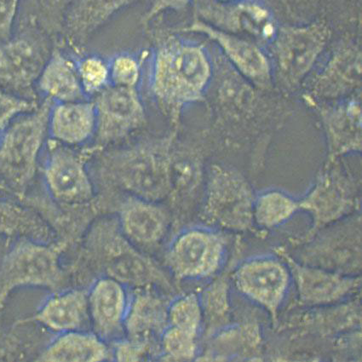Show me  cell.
Here are the masks:
<instances>
[{"instance_id": "6da1fadb", "label": "cell", "mask_w": 362, "mask_h": 362, "mask_svg": "<svg viewBox=\"0 0 362 362\" xmlns=\"http://www.w3.org/2000/svg\"><path fill=\"white\" fill-rule=\"evenodd\" d=\"M122 234L118 218H103L87 230L83 243V257L104 273L127 286L145 288L172 285L158 266L137 250Z\"/></svg>"}, {"instance_id": "7a4b0ae2", "label": "cell", "mask_w": 362, "mask_h": 362, "mask_svg": "<svg viewBox=\"0 0 362 362\" xmlns=\"http://www.w3.org/2000/svg\"><path fill=\"white\" fill-rule=\"evenodd\" d=\"M209 57L199 45L170 39L153 56L151 86L157 98L173 107L199 101L209 85Z\"/></svg>"}, {"instance_id": "3957f363", "label": "cell", "mask_w": 362, "mask_h": 362, "mask_svg": "<svg viewBox=\"0 0 362 362\" xmlns=\"http://www.w3.org/2000/svg\"><path fill=\"white\" fill-rule=\"evenodd\" d=\"M47 99L36 110L20 116L0 134V182L18 201L35 181L47 141L49 111Z\"/></svg>"}, {"instance_id": "277c9868", "label": "cell", "mask_w": 362, "mask_h": 362, "mask_svg": "<svg viewBox=\"0 0 362 362\" xmlns=\"http://www.w3.org/2000/svg\"><path fill=\"white\" fill-rule=\"evenodd\" d=\"M64 247L59 243L21 237L7 243L0 260V312L16 291L64 289L68 273L62 264Z\"/></svg>"}, {"instance_id": "5b68a950", "label": "cell", "mask_w": 362, "mask_h": 362, "mask_svg": "<svg viewBox=\"0 0 362 362\" xmlns=\"http://www.w3.org/2000/svg\"><path fill=\"white\" fill-rule=\"evenodd\" d=\"M361 185L335 161L328 162L317 180L299 202V210L310 214L312 226L301 237L289 240L294 247L309 240L322 228L355 214L361 206Z\"/></svg>"}, {"instance_id": "8992f818", "label": "cell", "mask_w": 362, "mask_h": 362, "mask_svg": "<svg viewBox=\"0 0 362 362\" xmlns=\"http://www.w3.org/2000/svg\"><path fill=\"white\" fill-rule=\"evenodd\" d=\"M228 240L221 231L207 227L179 233L165 253V264L175 280L202 281L221 272L228 256Z\"/></svg>"}, {"instance_id": "52a82bcc", "label": "cell", "mask_w": 362, "mask_h": 362, "mask_svg": "<svg viewBox=\"0 0 362 362\" xmlns=\"http://www.w3.org/2000/svg\"><path fill=\"white\" fill-rule=\"evenodd\" d=\"M255 199L252 186L243 175L215 166L208 179L202 218L228 232L252 231Z\"/></svg>"}, {"instance_id": "ba28073f", "label": "cell", "mask_w": 362, "mask_h": 362, "mask_svg": "<svg viewBox=\"0 0 362 362\" xmlns=\"http://www.w3.org/2000/svg\"><path fill=\"white\" fill-rule=\"evenodd\" d=\"M293 248L298 261L345 276H361V218L352 214L322 228L309 240Z\"/></svg>"}, {"instance_id": "9c48e42d", "label": "cell", "mask_w": 362, "mask_h": 362, "mask_svg": "<svg viewBox=\"0 0 362 362\" xmlns=\"http://www.w3.org/2000/svg\"><path fill=\"white\" fill-rule=\"evenodd\" d=\"M230 279L241 296L268 314L274 329L293 284L285 262L276 255L249 257L235 265Z\"/></svg>"}, {"instance_id": "30bf717a", "label": "cell", "mask_w": 362, "mask_h": 362, "mask_svg": "<svg viewBox=\"0 0 362 362\" xmlns=\"http://www.w3.org/2000/svg\"><path fill=\"white\" fill-rule=\"evenodd\" d=\"M285 262L296 288V305L314 308L336 305L361 293V276H345L298 261L285 247L274 249Z\"/></svg>"}, {"instance_id": "8fae6325", "label": "cell", "mask_w": 362, "mask_h": 362, "mask_svg": "<svg viewBox=\"0 0 362 362\" xmlns=\"http://www.w3.org/2000/svg\"><path fill=\"white\" fill-rule=\"evenodd\" d=\"M361 293L336 305L303 308L279 319L274 331L286 332L291 341L306 338L334 340L361 328Z\"/></svg>"}, {"instance_id": "7c38bea8", "label": "cell", "mask_w": 362, "mask_h": 362, "mask_svg": "<svg viewBox=\"0 0 362 362\" xmlns=\"http://www.w3.org/2000/svg\"><path fill=\"white\" fill-rule=\"evenodd\" d=\"M329 39V28L322 23L278 29L273 53L281 81L289 86L298 85L313 68Z\"/></svg>"}, {"instance_id": "4fadbf2b", "label": "cell", "mask_w": 362, "mask_h": 362, "mask_svg": "<svg viewBox=\"0 0 362 362\" xmlns=\"http://www.w3.org/2000/svg\"><path fill=\"white\" fill-rule=\"evenodd\" d=\"M44 168V180L53 202L62 206H85L93 201V180L82 156L66 145L53 141Z\"/></svg>"}, {"instance_id": "5bb4252c", "label": "cell", "mask_w": 362, "mask_h": 362, "mask_svg": "<svg viewBox=\"0 0 362 362\" xmlns=\"http://www.w3.org/2000/svg\"><path fill=\"white\" fill-rule=\"evenodd\" d=\"M199 21L233 35H247L257 40H273L276 21L268 9L255 2L223 3L218 0H195Z\"/></svg>"}, {"instance_id": "9a60e30c", "label": "cell", "mask_w": 362, "mask_h": 362, "mask_svg": "<svg viewBox=\"0 0 362 362\" xmlns=\"http://www.w3.org/2000/svg\"><path fill=\"white\" fill-rule=\"evenodd\" d=\"M97 131L100 141H115L136 130L145 119V112L136 87L110 85L97 95Z\"/></svg>"}, {"instance_id": "2e32d148", "label": "cell", "mask_w": 362, "mask_h": 362, "mask_svg": "<svg viewBox=\"0 0 362 362\" xmlns=\"http://www.w3.org/2000/svg\"><path fill=\"white\" fill-rule=\"evenodd\" d=\"M130 302L123 283L108 276L97 279L88 289L90 330L107 343L122 339Z\"/></svg>"}, {"instance_id": "e0dca14e", "label": "cell", "mask_w": 362, "mask_h": 362, "mask_svg": "<svg viewBox=\"0 0 362 362\" xmlns=\"http://www.w3.org/2000/svg\"><path fill=\"white\" fill-rule=\"evenodd\" d=\"M16 322L36 323L56 334L90 330L88 290L74 287L52 292L32 317Z\"/></svg>"}, {"instance_id": "ac0fdd59", "label": "cell", "mask_w": 362, "mask_h": 362, "mask_svg": "<svg viewBox=\"0 0 362 362\" xmlns=\"http://www.w3.org/2000/svg\"><path fill=\"white\" fill-rule=\"evenodd\" d=\"M122 234L139 249H153L168 235L170 218L157 202L134 197L122 204L118 216Z\"/></svg>"}, {"instance_id": "d6986e66", "label": "cell", "mask_w": 362, "mask_h": 362, "mask_svg": "<svg viewBox=\"0 0 362 362\" xmlns=\"http://www.w3.org/2000/svg\"><path fill=\"white\" fill-rule=\"evenodd\" d=\"M48 58L40 45L31 40L4 41L0 45V89L19 95L27 93L36 84Z\"/></svg>"}, {"instance_id": "ffe728a7", "label": "cell", "mask_w": 362, "mask_h": 362, "mask_svg": "<svg viewBox=\"0 0 362 362\" xmlns=\"http://www.w3.org/2000/svg\"><path fill=\"white\" fill-rule=\"evenodd\" d=\"M185 31L202 33L215 41L235 69L259 86H267L272 80V68L267 57L252 41L240 35L218 30L202 21L186 28Z\"/></svg>"}, {"instance_id": "44dd1931", "label": "cell", "mask_w": 362, "mask_h": 362, "mask_svg": "<svg viewBox=\"0 0 362 362\" xmlns=\"http://www.w3.org/2000/svg\"><path fill=\"white\" fill-rule=\"evenodd\" d=\"M206 360H264L265 343L263 331L255 315L233 322L210 337Z\"/></svg>"}, {"instance_id": "7402d4cb", "label": "cell", "mask_w": 362, "mask_h": 362, "mask_svg": "<svg viewBox=\"0 0 362 362\" xmlns=\"http://www.w3.org/2000/svg\"><path fill=\"white\" fill-rule=\"evenodd\" d=\"M97 131V111L94 102L53 103L49 111V139L66 146L84 144Z\"/></svg>"}, {"instance_id": "603a6c76", "label": "cell", "mask_w": 362, "mask_h": 362, "mask_svg": "<svg viewBox=\"0 0 362 362\" xmlns=\"http://www.w3.org/2000/svg\"><path fill=\"white\" fill-rule=\"evenodd\" d=\"M169 303L148 291H140L131 296L130 306L124 322L126 339L144 344L156 352L162 334L168 326Z\"/></svg>"}, {"instance_id": "cb8c5ba5", "label": "cell", "mask_w": 362, "mask_h": 362, "mask_svg": "<svg viewBox=\"0 0 362 362\" xmlns=\"http://www.w3.org/2000/svg\"><path fill=\"white\" fill-rule=\"evenodd\" d=\"M120 179L134 197L157 202L172 191V173L163 159L151 155L132 158L123 165Z\"/></svg>"}, {"instance_id": "d4e9b609", "label": "cell", "mask_w": 362, "mask_h": 362, "mask_svg": "<svg viewBox=\"0 0 362 362\" xmlns=\"http://www.w3.org/2000/svg\"><path fill=\"white\" fill-rule=\"evenodd\" d=\"M107 343L91 330L57 334L38 354V361L90 362L110 360Z\"/></svg>"}, {"instance_id": "484cf974", "label": "cell", "mask_w": 362, "mask_h": 362, "mask_svg": "<svg viewBox=\"0 0 362 362\" xmlns=\"http://www.w3.org/2000/svg\"><path fill=\"white\" fill-rule=\"evenodd\" d=\"M243 249V243L237 240L228 270L216 276L202 294H199L203 311V329H206L207 337L215 334L233 323L230 273Z\"/></svg>"}, {"instance_id": "4316f807", "label": "cell", "mask_w": 362, "mask_h": 362, "mask_svg": "<svg viewBox=\"0 0 362 362\" xmlns=\"http://www.w3.org/2000/svg\"><path fill=\"white\" fill-rule=\"evenodd\" d=\"M361 54L356 45H347L336 52L316 78L314 91L322 98H337L361 84Z\"/></svg>"}, {"instance_id": "83f0119b", "label": "cell", "mask_w": 362, "mask_h": 362, "mask_svg": "<svg viewBox=\"0 0 362 362\" xmlns=\"http://www.w3.org/2000/svg\"><path fill=\"white\" fill-rule=\"evenodd\" d=\"M40 93L52 103L86 100L77 64L59 51L53 52L36 82Z\"/></svg>"}, {"instance_id": "f1b7e54d", "label": "cell", "mask_w": 362, "mask_h": 362, "mask_svg": "<svg viewBox=\"0 0 362 362\" xmlns=\"http://www.w3.org/2000/svg\"><path fill=\"white\" fill-rule=\"evenodd\" d=\"M0 236L10 241L28 238L52 243V231L41 216L18 199L0 197Z\"/></svg>"}, {"instance_id": "f546056e", "label": "cell", "mask_w": 362, "mask_h": 362, "mask_svg": "<svg viewBox=\"0 0 362 362\" xmlns=\"http://www.w3.org/2000/svg\"><path fill=\"white\" fill-rule=\"evenodd\" d=\"M327 139L334 157L361 149V107L359 102L343 104L324 115Z\"/></svg>"}, {"instance_id": "4dcf8cb0", "label": "cell", "mask_w": 362, "mask_h": 362, "mask_svg": "<svg viewBox=\"0 0 362 362\" xmlns=\"http://www.w3.org/2000/svg\"><path fill=\"white\" fill-rule=\"evenodd\" d=\"M135 0H74L66 16V27L78 40L86 38L122 8Z\"/></svg>"}, {"instance_id": "1f68e13d", "label": "cell", "mask_w": 362, "mask_h": 362, "mask_svg": "<svg viewBox=\"0 0 362 362\" xmlns=\"http://www.w3.org/2000/svg\"><path fill=\"white\" fill-rule=\"evenodd\" d=\"M299 210V202L280 190H268L255 197L253 222L263 230L283 226Z\"/></svg>"}, {"instance_id": "d6a6232c", "label": "cell", "mask_w": 362, "mask_h": 362, "mask_svg": "<svg viewBox=\"0 0 362 362\" xmlns=\"http://www.w3.org/2000/svg\"><path fill=\"white\" fill-rule=\"evenodd\" d=\"M168 326L188 332L199 338L204 325L199 295L189 293L173 299L168 308Z\"/></svg>"}, {"instance_id": "836d02e7", "label": "cell", "mask_w": 362, "mask_h": 362, "mask_svg": "<svg viewBox=\"0 0 362 362\" xmlns=\"http://www.w3.org/2000/svg\"><path fill=\"white\" fill-rule=\"evenodd\" d=\"M160 356L165 361H189L199 356V337L168 326L160 339Z\"/></svg>"}, {"instance_id": "e575fe53", "label": "cell", "mask_w": 362, "mask_h": 362, "mask_svg": "<svg viewBox=\"0 0 362 362\" xmlns=\"http://www.w3.org/2000/svg\"><path fill=\"white\" fill-rule=\"evenodd\" d=\"M78 78L86 98L97 95L110 85V64L98 57L83 58L77 64Z\"/></svg>"}, {"instance_id": "d590c367", "label": "cell", "mask_w": 362, "mask_h": 362, "mask_svg": "<svg viewBox=\"0 0 362 362\" xmlns=\"http://www.w3.org/2000/svg\"><path fill=\"white\" fill-rule=\"evenodd\" d=\"M38 107L32 99L0 89V134L15 119L30 113Z\"/></svg>"}, {"instance_id": "8d00e7d4", "label": "cell", "mask_w": 362, "mask_h": 362, "mask_svg": "<svg viewBox=\"0 0 362 362\" xmlns=\"http://www.w3.org/2000/svg\"><path fill=\"white\" fill-rule=\"evenodd\" d=\"M141 68L139 61L130 55L115 57L110 64V85L136 87L139 82Z\"/></svg>"}, {"instance_id": "74e56055", "label": "cell", "mask_w": 362, "mask_h": 362, "mask_svg": "<svg viewBox=\"0 0 362 362\" xmlns=\"http://www.w3.org/2000/svg\"><path fill=\"white\" fill-rule=\"evenodd\" d=\"M155 352L151 348L127 339L116 341L114 349L115 360L120 361H136L147 359Z\"/></svg>"}, {"instance_id": "f35d334b", "label": "cell", "mask_w": 362, "mask_h": 362, "mask_svg": "<svg viewBox=\"0 0 362 362\" xmlns=\"http://www.w3.org/2000/svg\"><path fill=\"white\" fill-rule=\"evenodd\" d=\"M21 0H0V40L11 39Z\"/></svg>"}, {"instance_id": "ab89813d", "label": "cell", "mask_w": 362, "mask_h": 362, "mask_svg": "<svg viewBox=\"0 0 362 362\" xmlns=\"http://www.w3.org/2000/svg\"><path fill=\"white\" fill-rule=\"evenodd\" d=\"M192 0H153L151 8L144 14L143 23H148L165 11H180L189 5Z\"/></svg>"}, {"instance_id": "60d3db41", "label": "cell", "mask_w": 362, "mask_h": 362, "mask_svg": "<svg viewBox=\"0 0 362 362\" xmlns=\"http://www.w3.org/2000/svg\"><path fill=\"white\" fill-rule=\"evenodd\" d=\"M0 194H9L8 190L6 189V187L4 186L1 182H0Z\"/></svg>"}, {"instance_id": "b9f144b4", "label": "cell", "mask_w": 362, "mask_h": 362, "mask_svg": "<svg viewBox=\"0 0 362 362\" xmlns=\"http://www.w3.org/2000/svg\"><path fill=\"white\" fill-rule=\"evenodd\" d=\"M218 1L223 2V3H236V2L245 1V0H218Z\"/></svg>"}]
</instances>
